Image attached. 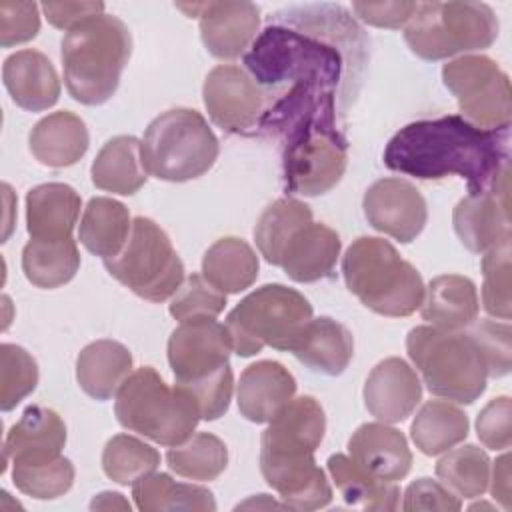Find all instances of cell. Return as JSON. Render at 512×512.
<instances>
[{
  "instance_id": "1",
  "label": "cell",
  "mask_w": 512,
  "mask_h": 512,
  "mask_svg": "<svg viewBox=\"0 0 512 512\" xmlns=\"http://www.w3.org/2000/svg\"><path fill=\"white\" fill-rule=\"evenodd\" d=\"M368 38L338 4H298L274 12L244 54L266 110L258 134H286L310 118H340V98L360 82Z\"/></svg>"
},
{
  "instance_id": "2",
  "label": "cell",
  "mask_w": 512,
  "mask_h": 512,
  "mask_svg": "<svg viewBox=\"0 0 512 512\" xmlns=\"http://www.w3.org/2000/svg\"><path fill=\"white\" fill-rule=\"evenodd\" d=\"M508 132L482 130L460 114L416 120L386 144L382 160L392 172L418 180L460 176L468 194L490 190L508 166Z\"/></svg>"
},
{
  "instance_id": "3",
  "label": "cell",
  "mask_w": 512,
  "mask_h": 512,
  "mask_svg": "<svg viewBox=\"0 0 512 512\" xmlns=\"http://www.w3.org/2000/svg\"><path fill=\"white\" fill-rule=\"evenodd\" d=\"M132 54L128 26L112 14L88 18L62 38L60 58L68 94L86 106L110 100Z\"/></svg>"
},
{
  "instance_id": "4",
  "label": "cell",
  "mask_w": 512,
  "mask_h": 512,
  "mask_svg": "<svg viewBox=\"0 0 512 512\" xmlns=\"http://www.w3.org/2000/svg\"><path fill=\"white\" fill-rule=\"evenodd\" d=\"M342 274L348 290L380 316H410L424 300L420 272L384 238H356L342 258Z\"/></svg>"
},
{
  "instance_id": "5",
  "label": "cell",
  "mask_w": 512,
  "mask_h": 512,
  "mask_svg": "<svg viewBox=\"0 0 512 512\" xmlns=\"http://www.w3.org/2000/svg\"><path fill=\"white\" fill-rule=\"evenodd\" d=\"M406 352L430 394L456 404H472L484 394L486 362L468 332L416 326L406 336Z\"/></svg>"
},
{
  "instance_id": "6",
  "label": "cell",
  "mask_w": 512,
  "mask_h": 512,
  "mask_svg": "<svg viewBox=\"0 0 512 512\" xmlns=\"http://www.w3.org/2000/svg\"><path fill=\"white\" fill-rule=\"evenodd\" d=\"M118 422L162 446L186 442L202 420L192 394L180 386H168L152 366L134 370L116 394Z\"/></svg>"
},
{
  "instance_id": "7",
  "label": "cell",
  "mask_w": 512,
  "mask_h": 512,
  "mask_svg": "<svg viewBox=\"0 0 512 512\" xmlns=\"http://www.w3.org/2000/svg\"><path fill=\"white\" fill-rule=\"evenodd\" d=\"M220 152L206 118L192 108H172L156 116L142 140L140 160L146 174L166 182H188L204 176Z\"/></svg>"
},
{
  "instance_id": "8",
  "label": "cell",
  "mask_w": 512,
  "mask_h": 512,
  "mask_svg": "<svg viewBox=\"0 0 512 512\" xmlns=\"http://www.w3.org/2000/svg\"><path fill=\"white\" fill-rule=\"evenodd\" d=\"M312 320V304L294 288L264 284L244 296L226 316L232 348L238 356H254L264 346L292 352Z\"/></svg>"
},
{
  "instance_id": "9",
  "label": "cell",
  "mask_w": 512,
  "mask_h": 512,
  "mask_svg": "<svg viewBox=\"0 0 512 512\" xmlns=\"http://www.w3.org/2000/svg\"><path fill=\"white\" fill-rule=\"evenodd\" d=\"M498 38V18L484 2H420L404 26L408 48L422 60L484 50Z\"/></svg>"
},
{
  "instance_id": "10",
  "label": "cell",
  "mask_w": 512,
  "mask_h": 512,
  "mask_svg": "<svg viewBox=\"0 0 512 512\" xmlns=\"http://www.w3.org/2000/svg\"><path fill=\"white\" fill-rule=\"evenodd\" d=\"M348 140L336 120L310 118L284 134L282 176L290 194L320 196L346 172Z\"/></svg>"
},
{
  "instance_id": "11",
  "label": "cell",
  "mask_w": 512,
  "mask_h": 512,
  "mask_svg": "<svg viewBox=\"0 0 512 512\" xmlns=\"http://www.w3.org/2000/svg\"><path fill=\"white\" fill-rule=\"evenodd\" d=\"M112 278L150 302H164L184 282V264L168 234L150 218L136 216L124 248L104 260Z\"/></svg>"
},
{
  "instance_id": "12",
  "label": "cell",
  "mask_w": 512,
  "mask_h": 512,
  "mask_svg": "<svg viewBox=\"0 0 512 512\" xmlns=\"http://www.w3.org/2000/svg\"><path fill=\"white\" fill-rule=\"evenodd\" d=\"M442 82L460 116L482 130H510L512 90L508 74L482 54H464L442 66Z\"/></svg>"
},
{
  "instance_id": "13",
  "label": "cell",
  "mask_w": 512,
  "mask_h": 512,
  "mask_svg": "<svg viewBox=\"0 0 512 512\" xmlns=\"http://www.w3.org/2000/svg\"><path fill=\"white\" fill-rule=\"evenodd\" d=\"M204 106L210 120L230 134L256 136L264 118L266 102L250 74L234 64L212 68L202 86Z\"/></svg>"
},
{
  "instance_id": "14",
  "label": "cell",
  "mask_w": 512,
  "mask_h": 512,
  "mask_svg": "<svg viewBox=\"0 0 512 512\" xmlns=\"http://www.w3.org/2000/svg\"><path fill=\"white\" fill-rule=\"evenodd\" d=\"M232 338L214 318L180 322L168 340V362L178 384H190L228 366Z\"/></svg>"
},
{
  "instance_id": "15",
  "label": "cell",
  "mask_w": 512,
  "mask_h": 512,
  "mask_svg": "<svg viewBox=\"0 0 512 512\" xmlns=\"http://www.w3.org/2000/svg\"><path fill=\"white\" fill-rule=\"evenodd\" d=\"M508 176L510 164L502 168L490 190L468 194L452 212L454 232L474 254L488 252L512 238Z\"/></svg>"
},
{
  "instance_id": "16",
  "label": "cell",
  "mask_w": 512,
  "mask_h": 512,
  "mask_svg": "<svg viewBox=\"0 0 512 512\" xmlns=\"http://www.w3.org/2000/svg\"><path fill=\"white\" fill-rule=\"evenodd\" d=\"M188 18L200 20V38L206 50L220 60H234L258 36L260 8L252 2H192L176 4Z\"/></svg>"
},
{
  "instance_id": "17",
  "label": "cell",
  "mask_w": 512,
  "mask_h": 512,
  "mask_svg": "<svg viewBox=\"0 0 512 512\" xmlns=\"http://www.w3.org/2000/svg\"><path fill=\"white\" fill-rule=\"evenodd\" d=\"M368 224L390 238L408 244L426 226L428 208L420 190L402 178H380L364 194Z\"/></svg>"
},
{
  "instance_id": "18",
  "label": "cell",
  "mask_w": 512,
  "mask_h": 512,
  "mask_svg": "<svg viewBox=\"0 0 512 512\" xmlns=\"http://www.w3.org/2000/svg\"><path fill=\"white\" fill-rule=\"evenodd\" d=\"M326 432V416L314 396L292 398L262 432L260 458L288 460L314 456Z\"/></svg>"
},
{
  "instance_id": "19",
  "label": "cell",
  "mask_w": 512,
  "mask_h": 512,
  "mask_svg": "<svg viewBox=\"0 0 512 512\" xmlns=\"http://www.w3.org/2000/svg\"><path fill=\"white\" fill-rule=\"evenodd\" d=\"M366 410L384 424L406 420L422 400V382L416 370L402 358L378 362L364 382Z\"/></svg>"
},
{
  "instance_id": "20",
  "label": "cell",
  "mask_w": 512,
  "mask_h": 512,
  "mask_svg": "<svg viewBox=\"0 0 512 512\" xmlns=\"http://www.w3.org/2000/svg\"><path fill=\"white\" fill-rule=\"evenodd\" d=\"M66 444V424L46 406H28L20 420L4 438V466H38L62 456Z\"/></svg>"
},
{
  "instance_id": "21",
  "label": "cell",
  "mask_w": 512,
  "mask_h": 512,
  "mask_svg": "<svg viewBox=\"0 0 512 512\" xmlns=\"http://www.w3.org/2000/svg\"><path fill=\"white\" fill-rule=\"evenodd\" d=\"M348 452L366 474L384 482L402 480L412 466L406 436L384 422L358 426L348 440Z\"/></svg>"
},
{
  "instance_id": "22",
  "label": "cell",
  "mask_w": 512,
  "mask_h": 512,
  "mask_svg": "<svg viewBox=\"0 0 512 512\" xmlns=\"http://www.w3.org/2000/svg\"><path fill=\"white\" fill-rule=\"evenodd\" d=\"M296 394V380L280 362L260 360L242 374L236 390L240 414L254 422H270Z\"/></svg>"
},
{
  "instance_id": "23",
  "label": "cell",
  "mask_w": 512,
  "mask_h": 512,
  "mask_svg": "<svg viewBox=\"0 0 512 512\" xmlns=\"http://www.w3.org/2000/svg\"><path fill=\"white\" fill-rule=\"evenodd\" d=\"M260 472L292 510H318L330 504L332 488L314 456L260 460Z\"/></svg>"
},
{
  "instance_id": "24",
  "label": "cell",
  "mask_w": 512,
  "mask_h": 512,
  "mask_svg": "<svg viewBox=\"0 0 512 512\" xmlns=\"http://www.w3.org/2000/svg\"><path fill=\"white\" fill-rule=\"evenodd\" d=\"M2 80L14 104L28 112L52 108L60 98V78L38 50H18L4 60Z\"/></svg>"
},
{
  "instance_id": "25",
  "label": "cell",
  "mask_w": 512,
  "mask_h": 512,
  "mask_svg": "<svg viewBox=\"0 0 512 512\" xmlns=\"http://www.w3.org/2000/svg\"><path fill=\"white\" fill-rule=\"evenodd\" d=\"M340 236L326 224L308 222L286 244L280 266L294 282H316L332 276L340 256Z\"/></svg>"
},
{
  "instance_id": "26",
  "label": "cell",
  "mask_w": 512,
  "mask_h": 512,
  "mask_svg": "<svg viewBox=\"0 0 512 512\" xmlns=\"http://www.w3.org/2000/svg\"><path fill=\"white\" fill-rule=\"evenodd\" d=\"M82 208L80 194L62 182H48L26 194V228L36 240L72 238Z\"/></svg>"
},
{
  "instance_id": "27",
  "label": "cell",
  "mask_w": 512,
  "mask_h": 512,
  "mask_svg": "<svg viewBox=\"0 0 512 512\" xmlns=\"http://www.w3.org/2000/svg\"><path fill=\"white\" fill-rule=\"evenodd\" d=\"M28 144L32 156L40 164L66 168L86 154L90 136L80 116L70 110H58L34 124Z\"/></svg>"
},
{
  "instance_id": "28",
  "label": "cell",
  "mask_w": 512,
  "mask_h": 512,
  "mask_svg": "<svg viewBox=\"0 0 512 512\" xmlns=\"http://www.w3.org/2000/svg\"><path fill=\"white\" fill-rule=\"evenodd\" d=\"M480 310L478 292L470 278L460 274H442L424 288L420 304L422 318L442 330H460L472 326Z\"/></svg>"
},
{
  "instance_id": "29",
  "label": "cell",
  "mask_w": 512,
  "mask_h": 512,
  "mask_svg": "<svg viewBox=\"0 0 512 512\" xmlns=\"http://www.w3.org/2000/svg\"><path fill=\"white\" fill-rule=\"evenodd\" d=\"M292 354L314 372L338 376L354 356V336L344 324L328 316L312 318L302 330Z\"/></svg>"
},
{
  "instance_id": "30",
  "label": "cell",
  "mask_w": 512,
  "mask_h": 512,
  "mask_svg": "<svg viewBox=\"0 0 512 512\" xmlns=\"http://www.w3.org/2000/svg\"><path fill=\"white\" fill-rule=\"evenodd\" d=\"M132 374V354L116 340H96L76 358V380L94 400H110Z\"/></svg>"
},
{
  "instance_id": "31",
  "label": "cell",
  "mask_w": 512,
  "mask_h": 512,
  "mask_svg": "<svg viewBox=\"0 0 512 512\" xmlns=\"http://www.w3.org/2000/svg\"><path fill=\"white\" fill-rule=\"evenodd\" d=\"M90 174L92 184L104 192L136 194L148 178L140 160V140L128 134L108 140L96 154Z\"/></svg>"
},
{
  "instance_id": "32",
  "label": "cell",
  "mask_w": 512,
  "mask_h": 512,
  "mask_svg": "<svg viewBox=\"0 0 512 512\" xmlns=\"http://www.w3.org/2000/svg\"><path fill=\"white\" fill-rule=\"evenodd\" d=\"M132 230V218L128 208L106 196L90 198L80 220L78 238L82 246L100 256V258H112L116 256Z\"/></svg>"
},
{
  "instance_id": "33",
  "label": "cell",
  "mask_w": 512,
  "mask_h": 512,
  "mask_svg": "<svg viewBox=\"0 0 512 512\" xmlns=\"http://www.w3.org/2000/svg\"><path fill=\"white\" fill-rule=\"evenodd\" d=\"M202 276L220 292L238 294L258 278V256L242 238H220L202 258Z\"/></svg>"
},
{
  "instance_id": "34",
  "label": "cell",
  "mask_w": 512,
  "mask_h": 512,
  "mask_svg": "<svg viewBox=\"0 0 512 512\" xmlns=\"http://www.w3.org/2000/svg\"><path fill=\"white\" fill-rule=\"evenodd\" d=\"M132 498L142 512L166 510H216L214 494L208 488L176 482L166 472H150L132 484Z\"/></svg>"
},
{
  "instance_id": "35",
  "label": "cell",
  "mask_w": 512,
  "mask_h": 512,
  "mask_svg": "<svg viewBox=\"0 0 512 512\" xmlns=\"http://www.w3.org/2000/svg\"><path fill=\"white\" fill-rule=\"evenodd\" d=\"M326 464L336 488L348 506L384 512L398 508L400 488L394 482H384L366 474L350 456L344 454H332Z\"/></svg>"
},
{
  "instance_id": "36",
  "label": "cell",
  "mask_w": 512,
  "mask_h": 512,
  "mask_svg": "<svg viewBox=\"0 0 512 512\" xmlns=\"http://www.w3.org/2000/svg\"><path fill=\"white\" fill-rule=\"evenodd\" d=\"M80 268V252L74 238L36 240L30 238L22 250V270L36 288L52 290L70 282Z\"/></svg>"
},
{
  "instance_id": "37",
  "label": "cell",
  "mask_w": 512,
  "mask_h": 512,
  "mask_svg": "<svg viewBox=\"0 0 512 512\" xmlns=\"http://www.w3.org/2000/svg\"><path fill=\"white\" fill-rule=\"evenodd\" d=\"M468 416L446 400H428L412 420L410 436L426 456H438L466 440Z\"/></svg>"
},
{
  "instance_id": "38",
  "label": "cell",
  "mask_w": 512,
  "mask_h": 512,
  "mask_svg": "<svg viewBox=\"0 0 512 512\" xmlns=\"http://www.w3.org/2000/svg\"><path fill=\"white\" fill-rule=\"evenodd\" d=\"M308 222H312V210L308 204L296 198H278L272 202L260 214L254 228V240L264 260L280 266L286 244Z\"/></svg>"
},
{
  "instance_id": "39",
  "label": "cell",
  "mask_w": 512,
  "mask_h": 512,
  "mask_svg": "<svg viewBox=\"0 0 512 512\" xmlns=\"http://www.w3.org/2000/svg\"><path fill=\"white\" fill-rule=\"evenodd\" d=\"M166 462L170 470L182 478L198 482L216 480L228 466V448L218 436L196 432L186 442L170 446Z\"/></svg>"
},
{
  "instance_id": "40",
  "label": "cell",
  "mask_w": 512,
  "mask_h": 512,
  "mask_svg": "<svg viewBox=\"0 0 512 512\" xmlns=\"http://www.w3.org/2000/svg\"><path fill=\"white\" fill-rule=\"evenodd\" d=\"M436 476L458 498H478L490 484V458L474 444L450 448L438 460Z\"/></svg>"
},
{
  "instance_id": "41",
  "label": "cell",
  "mask_w": 512,
  "mask_h": 512,
  "mask_svg": "<svg viewBox=\"0 0 512 512\" xmlns=\"http://www.w3.org/2000/svg\"><path fill=\"white\" fill-rule=\"evenodd\" d=\"M158 464V450L130 434L112 436L102 452L104 474L122 486L134 484L142 476L156 472Z\"/></svg>"
},
{
  "instance_id": "42",
  "label": "cell",
  "mask_w": 512,
  "mask_h": 512,
  "mask_svg": "<svg viewBox=\"0 0 512 512\" xmlns=\"http://www.w3.org/2000/svg\"><path fill=\"white\" fill-rule=\"evenodd\" d=\"M38 384L36 360L16 344L0 346V408L12 410Z\"/></svg>"
},
{
  "instance_id": "43",
  "label": "cell",
  "mask_w": 512,
  "mask_h": 512,
  "mask_svg": "<svg viewBox=\"0 0 512 512\" xmlns=\"http://www.w3.org/2000/svg\"><path fill=\"white\" fill-rule=\"evenodd\" d=\"M12 482L26 496L52 500L72 488L74 466L66 456L38 466H12Z\"/></svg>"
},
{
  "instance_id": "44",
  "label": "cell",
  "mask_w": 512,
  "mask_h": 512,
  "mask_svg": "<svg viewBox=\"0 0 512 512\" xmlns=\"http://www.w3.org/2000/svg\"><path fill=\"white\" fill-rule=\"evenodd\" d=\"M482 304L490 316L510 318V240L490 248L482 258Z\"/></svg>"
},
{
  "instance_id": "45",
  "label": "cell",
  "mask_w": 512,
  "mask_h": 512,
  "mask_svg": "<svg viewBox=\"0 0 512 512\" xmlns=\"http://www.w3.org/2000/svg\"><path fill=\"white\" fill-rule=\"evenodd\" d=\"M226 306V294L214 288L202 274L194 272L176 290L170 300V316L178 322L192 318H216Z\"/></svg>"
},
{
  "instance_id": "46",
  "label": "cell",
  "mask_w": 512,
  "mask_h": 512,
  "mask_svg": "<svg viewBox=\"0 0 512 512\" xmlns=\"http://www.w3.org/2000/svg\"><path fill=\"white\" fill-rule=\"evenodd\" d=\"M474 342L478 344L488 376L492 378H502L510 372L512 366V346H510V326L504 322H494V320H482L480 324L472 326L468 332Z\"/></svg>"
},
{
  "instance_id": "47",
  "label": "cell",
  "mask_w": 512,
  "mask_h": 512,
  "mask_svg": "<svg viewBox=\"0 0 512 512\" xmlns=\"http://www.w3.org/2000/svg\"><path fill=\"white\" fill-rule=\"evenodd\" d=\"M180 386H184L196 400L202 420H216L224 416L232 400V390H234L232 368L228 364L208 378H202L190 384H180Z\"/></svg>"
},
{
  "instance_id": "48",
  "label": "cell",
  "mask_w": 512,
  "mask_h": 512,
  "mask_svg": "<svg viewBox=\"0 0 512 512\" xmlns=\"http://www.w3.org/2000/svg\"><path fill=\"white\" fill-rule=\"evenodd\" d=\"M40 32L36 2H0V44L4 48L28 42Z\"/></svg>"
},
{
  "instance_id": "49",
  "label": "cell",
  "mask_w": 512,
  "mask_h": 512,
  "mask_svg": "<svg viewBox=\"0 0 512 512\" xmlns=\"http://www.w3.org/2000/svg\"><path fill=\"white\" fill-rule=\"evenodd\" d=\"M512 402L508 396L490 400L476 418V434L480 442L490 450H508L512 442L510 432Z\"/></svg>"
},
{
  "instance_id": "50",
  "label": "cell",
  "mask_w": 512,
  "mask_h": 512,
  "mask_svg": "<svg viewBox=\"0 0 512 512\" xmlns=\"http://www.w3.org/2000/svg\"><path fill=\"white\" fill-rule=\"evenodd\" d=\"M462 508V502L456 494H452L442 482H436L432 478H418L412 484H408L404 492L402 510L414 512V510H444V512H456Z\"/></svg>"
},
{
  "instance_id": "51",
  "label": "cell",
  "mask_w": 512,
  "mask_h": 512,
  "mask_svg": "<svg viewBox=\"0 0 512 512\" xmlns=\"http://www.w3.org/2000/svg\"><path fill=\"white\" fill-rule=\"evenodd\" d=\"M418 2H352L354 14L378 28H402L410 22Z\"/></svg>"
},
{
  "instance_id": "52",
  "label": "cell",
  "mask_w": 512,
  "mask_h": 512,
  "mask_svg": "<svg viewBox=\"0 0 512 512\" xmlns=\"http://www.w3.org/2000/svg\"><path fill=\"white\" fill-rule=\"evenodd\" d=\"M40 8L54 28L66 32L88 18L104 14L102 2H42Z\"/></svg>"
},
{
  "instance_id": "53",
  "label": "cell",
  "mask_w": 512,
  "mask_h": 512,
  "mask_svg": "<svg viewBox=\"0 0 512 512\" xmlns=\"http://www.w3.org/2000/svg\"><path fill=\"white\" fill-rule=\"evenodd\" d=\"M490 492L492 498L504 508L510 510L512 506V496H510V456L502 454L494 462V470H490Z\"/></svg>"
},
{
  "instance_id": "54",
  "label": "cell",
  "mask_w": 512,
  "mask_h": 512,
  "mask_svg": "<svg viewBox=\"0 0 512 512\" xmlns=\"http://www.w3.org/2000/svg\"><path fill=\"white\" fill-rule=\"evenodd\" d=\"M92 510H114V508H120V510H128L130 512V504L124 500L122 494L118 492H102L98 494L92 504H90Z\"/></svg>"
}]
</instances>
